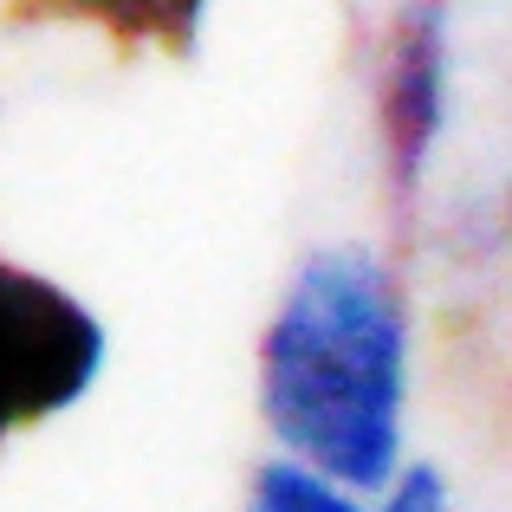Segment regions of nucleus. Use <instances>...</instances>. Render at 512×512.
I'll list each match as a JSON object with an SVG mask.
<instances>
[{
	"label": "nucleus",
	"mask_w": 512,
	"mask_h": 512,
	"mask_svg": "<svg viewBox=\"0 0 512 512\" xmlns=\"http://www.w3.org/2000/svg\"><path fill=\"white\" fill-rule=\"evenodd\" d=\"M260 409L279 454L357 493L402 474L409 305L383 260L318 253L260 338Z\"/></svg>",
	"instance_id": "obj_1"
},
{
	"label": "nucleus",
	"mask_w": 512,
	"mask_h": 512,
	"mask_svg": "<svg viewBox=\"0 0 512 512\" xmlns=\"http://www.w3.org/2000/svg\"><path fill=\"white\" fill-rule=\"evenodd\" d=\"M104 370V331L72 292L0 260V448L59 422Z\"/></svg>",
	"instance_id": "obj_2"
},
{
	"label": "nucleus",
	"mask_w": 512,
	"mask_h": 512,
	"mask_svg": "<svg viewBox=\"0 0 512 512\" xmlns=\"http://www.w3.org/2000/svg\"><path fill=\"white\" fill-rule=\"evenodd\" d=\"M448 111V0H415L409 20L389 52V85H383V130H389V163L402 182L428 169Z\"/></svg>",
	"instance_id": "obj_3"
},
{
	"label": "nucleus",
	"mask_w": 512,
	"mask_h": 512,
	"mask_svg": "<svg viewBox=\"0 0 512 512\" xmlns=\"http://www.w3.org/2000/svg\"><path fill=\"white\" fill-rule=\"evenodd\" d=\"M247 512H454V493L428 461H409L383 493H357L279 454V461H266L253 474Z\"/></svg>",
	"instance_id": "obj_4"
},
{
	"label": "nucleus",
	"mask_w": 512,
	"mask_h": 512,
	"mask_svg": "<svg viewBox=\"0 0 512 512\" xmlns=\"http://www.w3.org/2000/svg\"><path fill=\"white\" fill-rule=\"evenodd\" d=\"M150 13H195V0H143Z\"/></svg>",
	"instance_id": "obj_5"
}]
</instances>
